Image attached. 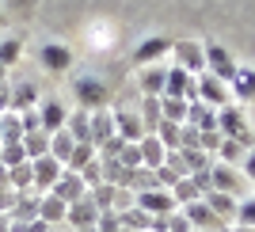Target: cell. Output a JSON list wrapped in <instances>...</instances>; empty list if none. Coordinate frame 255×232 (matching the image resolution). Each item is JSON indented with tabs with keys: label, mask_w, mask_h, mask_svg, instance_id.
Returning a JSON list of instances; mask_svg holds the SVG:
<instances>
[{
	"label": "cell",
	"mask_w": 255,
	"mask_h": 232,
	"mask_svg": "<svg viewBox=\"0 0 255 232\" xmlns=\"http://www.w3.org/2000/svg\"><path fill=\"white\" fill-rule=\"evenodd\" d=\"M191 232H198V229H191Z\"/></svg>",
	"instance_id": "816d5d0a"
},
{
	"label": "cell",
	"mask_w": 255,
	"mask_h": 232,
	"mask_svg": "<svg viewBox=\"0 0 255 232\" xmlns=\"http://www.w3.org/2000/svg\"><path fill=\"white\" fill-rule=\"evenodd\" d=\"M73 148H76V141H73V133H69V129H57V133H50V156H53V160L69 164Z\"/></svg>",
	"instance_id": "cb8c5ba5"
},
{
	"label": "cell",
	"mask_w": 255,
	"mask_h": 232,
	"mask_svg": "<svg viewBox=\"0 0 255 232\" xmlns=\"http://www.w3.org/2000/svg\"><path fill=\"white\" fill-rule=\"evenodd\" d=\"M202 50H206V69H210L213 76H221L225 84H229V80L236 76V65H233V57H229V53H225L217 42H202Z\"/></svg>",
	"instance_id": "4fadbf2b"
},
{
	"label": "cell",
	"mask_w": 255,
	"mask_h": 232,
	"mask_svg": "<svg viewBox=\"0 0 255 232\" xmlns=\"http://www.w3.org/2000/svg\"><path fill=\"white\" fill-rule=\"evenodd\" d=\"M171 198H175V206H191V202L202 198V190H198V183L187 175V179H179L175 187H171Z\"/></svg>",
	"instance_id": "4dcf8cb0"
},
{
	"label": "cell",
	"mask_w": 255,
	"mask_h": 232,
	"mask_svg": "<svg viewBox=\"0 0 255 232\" xmlns=\"http://www.w3.org/2000/svg\"><path fill=\"white\" fill-rule=\"evenodd\" d=\"M210 183L213 190H221V194H233V198H240L244 194V171H236L233 164H213L210 168Z\"/></svg>",
	"instance_id": "5b68a950"
},
{
	"label": "cell",
	"mask_w": 255,
	"mask_h": 232,
	"mask_svg": "<svg viewBox=\"0 0 255 232\" xmlns=\"http://www.w3.org/2000/svg\"><path fill=\"white\" fill-rule=\"evenodd\" d=\"M8 187H15V190H34L31 160H23V164H15V168H8Z\"/></svg>",
	"instance_id": "d6a6232c"
},
{
	"label": "cell",
	"mask_w": 255,
	"mask_h": 232,
	"mask_svg": "<svg viewBox=\"0 0 255 232\" xmlns=\"http://www.w3.org/2000/svg\"><path fill=\"white\" fill-rule=\"evenodd\" d=\"M61 171H65V164H61V160H53L50 152H46V156H38V160H31V175H34V190H38V194H46V190H50L53 183L61 179Z\"/></svg>",
	"instance_id": "52a82bcc"
},
{
	"label": "cell",
	"mask_w": 255,
	"mask_h": 232,
	"mask_svg": "<svg viewBox=\"0 0 255 232\" xmlns=\"http://www.w3.org/2000/svg\"><path fill=\"white\" fill-rule=\"evenodd\" d=\"M202 198H206V206H210V210L217 213L225 225L236 221V206H240V198H233V194H221V190H210V194H202Z\"/></svg>",
	"instance_id": "d6986e66"
},
{
	"label": "cell",
	"mask_w": 255,
	"mask_h": 232,
	"mask_svg": "<svg viewBox=\"0 0 255 232\" xmlns=\"http://www.w3.org/2000/svg\"><path fill=\"white\" fill-rule=\"evenodd\" d=\"M137 148H141V164L149 171H156L164 160H168V148H164V141L156 137V133H145V137L137 141Z\"/></svg>",
	"instance_id": "e0dca14e"
},
{
	"label": "cell",
	"mask_w": 255,
	"mask_h": 232,
	"mask_svg": "<svg viewBox=\"0 0 255 232\" xmlns=\"http://www.w3.org/2000/svg\"><path fill=\"white\" fill-rule=\"evenodd\" d=\"M240 171H244V179L255 183V148H252V152H244V160H240Z\"/></svg>",
	"instance_id": "ee69618b"
},
{
	"label": "cell",
	"mask_w": 255,
	"mask_h": 232,
	"mask_svg": "<svg viewBox=\"0 0 255 232\" xmlns=\"http://www.w3.org/2000/svg\"><path fill=\"white\" fill-rule=\"evenodd\" d=\"M229 232H255L252 225H229Z\"/></svg>",
	"instance_id": "bcb514c9"
},
{
	"label": "cell",
	"mask_w": 255,
	"mask_h": 232,
	"mask_svg": "<svg viewBox=\"0 0 255 232\" xmlns=\"http://www.w3.org/2000/svg\"><path fill=\"white\" fill-rule=\"evenodd\" d=\"M115 137V115H111V111H92V145H103V141H111Z\"/></svg>",
	"instance_id": "ffe728a7"
},
{
	"label": "cell",
	"mask_w": 255,
	"mask_h": 232,
	"mask_svg": "<svg viewBox=\"0 0 255 232\" xmlns=\"http://www.w3.org/2000/svg\"><path fill=\"white\" fill-rule=\"evenodd\" d=\"M217 152H221V164H233V168H236V160H244V145L233 141V137H225Z\"/></svg>",
	"instance_id": "74e56055"
},
{
	"label": "cell",
	"mask_w": 255,
	"mask_h": 232,
	"mask_svg": "<svg viewBox=\"0 0 255 232\" xmlns=\"http://www.w3.org/2000/svg\"><path fill=\"white\" fill-rule=\"evenodd\" d=\"M65 213H69V206H65L57 194H42V206H38V217H42L46 225H53V229H61L65 225Z\"/></svg>",
	"instance_id": "44dd1931"
},
{
	"label": "cell",
	"mask_w": 255,
	"mask_h": 232,
	"mask_svg": "<svg viewBox=\"0 0 255 232\" xmlns=\"http://www.w3.org/2000/svg\"><path fill=\"white\" fill-rule=\"evenodd\" d=\"M171 53H175V65L187 69L191 76H198L206 69V50L202 42H171Z\"/></svg>",
	"instance_id": "ba28073f"
},
{
	"label": "cell",
	"mask_w": 255,
	"mask_h": 232,
	"mask_svg": "<svg viewBox=\"0 0 255 232\" xmlns=\"http://www.w3.org/2000/svg\"><path fill=\"white\" fill-rule=\"evenodd\" d=\"M217 129H221L225 137H233V141H240V145H252V129L244 126V111L236 103H229V107H221L217 111Z\"/></svg>",
	"instance_id": "3957f363"
},
{
	"label": "cell",
	"mask_w": 255,
	"mask_h": 232,
	"mask_svg": "<svg viewBox=\"0 0 255 232\" xmlns=\"http://www.w3.org/2000/svg\"><path fill=\"white\" fill-rule=\"evenodd\" d=\"M46 194H57L65 206H73L76 198H84V194H88V187H84V179H80V171H69V168H65V171H61V179L53 183Z\"/></svg>",
	"instance_id": "8fae6325"
},
{
	"label": "cell",
	"mask_w": 255,
	"mask_h": 232,
	"mask_svg": "<svg viewBox=\"0 0 255 232\" xmlns=\"http://www.w3.org/2000/svg\"><path fill=\"white\" fill-rule=\"evenodd\" d=\"M38 61H42L46 73H69V65H73V50H69L65 42H42Z\"/></svg>",
	"instance_id": "30bf717a"
},
{
	"label": "cell",
	"mask_w": 255,
	"mask_h": 232,
	"mask_svg": "<svg viewBox=\"0 0 255 232\" xmlns=\"http://www.w3.org/2000/svg\"><path fill=\"white\" fill-rule=\"evenodd\" d=\"M38 206H42V194H27V190H19V198H15V206H11V225H27V221H38Z\"/></svg>",
	"instance_id": "2e32d148"
},
{
	"label": "cell",
	"mask_w": 255,
	"mask_h": 232,
	"mask_svg": "<svg viewBox=\"0 0 255 232\" xmlns=\"http://www.w3.org/2000/svg\"><path fill=\"white\" fill-rule=\"evenodd\" d=\"M164 53H171V38L152 34V38H145V42L133 50V65H137V69H145V65H152L156 57H164Z\"/></svg>",
	"instance_id": "9a60e30c"
},
{
	"label": "cell",
	"mask_w": 255,
	"mask_h": 232,
	"mask_svg": "<svg viewBox=\"0 0 255 232\" xmlns=\"http://www.w3.org/2000/svg\"><path fill=\"white\" fill-rule=\"evenodd\" d=\"M80 179H84V187L88 190H92V187H99V183H103V160H92V164H88V168L84 171H80Z\"/></svg>",
	"instance_id": "f35d334b"
},
{
	"label": "cell",
	"mask_w": 255,
	"mask_h": 232,
	"mask_svg": "<svg viewBox=\"0 0 255 232\" xmlns=\"http://www.w3.org/2000/svg\"><path fill=\"white\" fill-rule=\"evenodd\" d=\"M118 217H122V225H126V229H133V232H149L152 229V217L145 210H137V206H129L126 213H118Z\"/></svg>",
	"instance_id": "836d02e7"
},
{
	"label": "cell",
	"mask_w": 255,
	"mask_h": 232,
	"mask_svg": "<svg viewBox=\"0 0 255 232\" xmlns=\"http://www.w3.org/2000/svg\"><path fill=\"white\" fill-rule=\"evenodd\" d=\"M23 152H27V160H38L50 152V133H23Z\"/></svg>",
	"instance_id": "1f68e13d"
},
{
	"label": "cell",
	"mask_w": 255,
	"mask_h": 232,
	"mask_svg": "<svg viewBox=\"0 0 255 232\" xmlns=\"http://www.w3.org/2000/svg\"><path fill=\"white\" fill-rule=\"evenodd\" d=\"M53 225H46L42 217H38V221H27V225H11V232H50Z\"/></svg>",
	"instance_id": "7bdbcfd3"
},
{
	"label": "cell",
	"mask_w": 255,
	"mask_h": 232,
	"mask_svg": "<svg viewBox=\"0 0 255 232\" xmlns=\"http://www.w3.org/2000/svg\"><path fill=\"white\" fill-rule=\"evenodd\" d=\"M137 210H145L149 217H168V213H175V198L164 187H149L137 194Z\"/></svg>",
	"instance_id": "8992f818"
},
{
	"label": "cell",
	"mask_w": 255,
	"mask_h": 232,
	"mask_svg": "<svg viewBox=\"0 0 255 232\" xmlns=\"http://www.w3.org/2000/svg\"><path fill=\"white\" fill-rule=\"evenodd\" d=\"M15 198H19V190H15V187H8V183H0V213H11Z\"/></svg>",
	"instance_id": "60d3db41"
},
{
	"label": "cell",
	"mask_w": 255,
	"mask_h": 232,
	"mask_svg": "<svg viewBox=\"0 0 255 232\" xmlns=\"http://www.w3.org/2000/svg\"><path fill=\"white\" fill-rule=\"evenodd\" d=\"M73 95L84 111H103L107 107V84L96 80V76H76L73 80Z\"/></svg>",
	"instance_id": "6da1fadb"
},
{
	"label": "cell",
	"mask_w": 255,
	"mask_h": 232,
	"mask_svg": "<svg viewBox=\"0 0 255 232\" xmlns=\"http://www.w3.org/2000/svg\"><path fill=\"white\" fill-rule=\"evenodd\" d=\"M236 221H240V225H252V229H255V198H244L240 206H236Z\"/></svg>",
	"instance_id": "ab89813d"
},
{
	"label": "cell",
	"mask_w": 255,
	"mask_h": 232,
	"mask_svg": "<svg viewBox=\"0 0 255 232\" xmlns=\"http://www.w3.org/2000/svg\"><path fill=\"white\" fill-rule=\"evenodd\" d=\"M96 221H99V206L92 202V194L76 198L69 206V213H65V225H73V229H88V225H96Z\"/></svg>",
	"instance_id": "5bb4252c"
},
{
	"label": "cell",
	"mask_w": 255,
	"mask_h": 232,
	"mask_svg": "<svg viewBox=\"0 0 255 232\" xmlns=\"http://www.w3.org/2000/svg\"><path fill=\"white\" fill-rule=\"evenodd\" d=\"M0 232H11V217L8 213H0Z\"/></svg>",
	"instance_id": "f6af8a7d"
},
{
	"label": "cell",
	"mask_w": 255,
	"mask_h": 232,
	"mask_svg": "<svg viewBox=\"0 0 255 232\" xmlns=\"http://www.w3.org/2000/svg\"><path fill=\"white\" fill-rule=\"evenodd\" d=\"M19 122H23V133H38V129H42V122H38V111H23L19 115Z\"/></svg>",
	"instance_id": "b9f144b4"
},
{
	"label": "cell",
	"mask_w": 255,
	"mask_h": 232,
	"mask_svg": "<svg viewBox=\"0 0 255 232\" xmlns=\"http://www.w3.org/2000/svg\"><path fill=\"white\" fill-rule=\"evenodd\" d=\"M23 160H27V152H23V141L0 145V164H4V168H15V164H23Z\"/></svg>",
	"instance_id": "e575fe53"
},
{
	"label": "cell",
	"mask_w": 255,
	"mask_h": 232,
	"mask_svg": "<svg viewBox=\"0 0 255 232\" xmlns=\"http://www.w3.org/2000/svg\"><path fill=\"white\" fill-rule=\"evenodd\" d=\"M19 53H23V42H19V38H4V42H0V65H4V69H8V65H15V61H19Z\"/></svg>",
	"instance_id": "d590c367"
},
{
	"label": "cell",
	"mask_w": 255,
	"mask_h": 232,
	"mask_svg": "<svg viewBox=\"0 0 255 232\" xmlns=\"http://www.w3.org/2000/svg\"><path fill=\"white\" fill-rule=\"evenodd\" d=\"M73 232H99V229H96V225H88V229H73Z\"/></svg>",
	"instance_id": "c3c4849f"
},
{
	"label": "cell",
	"mask_w": 255,
	"mask_h": 232,
	"mask_svg": "<svg viewBox=\"0 0 255 232\" xmlns=\"http://www.w3.org/2000/svg\"><path fill=\"white\" fill-rule=\"evenodd\" d=\"M31 107H38V88H34V84H15V88H11V103H8V111L23 115V111H31Z\"/></svg>",
	"instance_id": "7402d4cb"
},
{
	"label": "cell",
	"mask_w": 255,
	"mask_h": 232,
	"mask_svg": "<svg viewBox=\"0 0 255 232\" xmlns=\"http://www.w3.org/2000/svg\"><path fill=\"white\" fill-rule=\"evenodd\" d=\"M38 122H42V133H57V129H65V122H69V111H65V103H57V99H38Z\"/></svg>",
	"instance_id": "7c38bea8"
},
{
	"label": "cell",
	"mask_w": 255,
	"mask_h": 232,
	"mask_svg": "<svg viewBox=\"0 0 255 232\" xmlns=\"http://www.w3.org/2000/svg\"><path fill=\"white\" fill-rule=\"evenodd\" d=\"M111 115H115V133L126 141V145H137V141L145 137V122H141V115H133V111H122V107H115Z\"/></svg>",
	"instance_id": "9c48e42d"
},
{
	"label": "cell",
	"mask_w": 255,
	"mask_h": 232,
	"mask_svg": "<svg viewBox=\"0 0 255 232\" xmlns=\"http://www.w3.org/2000/svg\"><path fill=\"white\" fill-rule=\"evenodd\" d=\"M0 183H8V168L4 164H0Z\"/></svg>",
	"instance_id": "7dc6e473"
},
{
	"label": "cell",
	"mask_w": 255,
	"mask_h": 232,
	"mask_svg": "<svg viewBox=\"0 0 255 232\" xmlns=\"http://www.w3.org/2000/svg\"><path fill=\"white\" fill-rule=\"evenodd\" d=\"M11 141H23V122L15 111H4L0 115V145H11Z\"/></svg>",
	"instance_id": "4316f807"
},
{
	"label": "cell",
	"mask_w": 255,
	"mask_h": 232,
	"mask_svg": "<svg viewBox=\"0 0 255 232\" xmlns=\"http://www.w3.org/2000/svg\"><path fill=\"white\" fill-rule=\"evenodd\" d=\"M92 160H96V145H92V141H76V148H73V156H69L65 168L69 171H84Z\"/></svg>",
	"instance_id": "f546056e"
},
{
	"label": "cell",
	"mask_w": 255,
	"mask_h": 232,
	"mask_svg": "<svg viewBox=\"0 0 255 232\" xmlns=\"http://www.w3.org/2000/svg\"><path fill=\"white\" fill-rule=\"evenodd\" d=\"M4 73H8V69H4V65H0V84H4Z\"/></svg>",
	"instance_id": "681fc988"
},
{
	"label": "cell",
	"mask_w": 255,
	"mask_h": 232,
	"mask_svg": "<svg viewBox=\"0 0 255 232\" xmlns=\"http://www.w3.org/2000/svg\"><path fill=\"white\" fill-rule=\"evenodd\" d=\"M152 133L164 141V148H168V152H179V148H183V126H179V122H168V118H164Z\"/></svg>",
	"instance_id": "d4e9b609"
},
{
	"label": "cell",
	"mask_w": 255,
	"mask_h": 232,
	"mask_svg": "<svg viewBox=\"0 0 255 232\" xmlns=\"http://www.w3.org/2000/svg\"><path fill=\"white\" fill-rule=\"evenodd\" d=\"M229 84H233L229 92H233L236 99H252L255 95V69H236V76L229 80Z\"/></svg>",
	"instance_id": "f1b7e54d"
},
{
	"label": "cell",
	"mask_w": 255,
	"mask_h": 232,
	"mask_svg": "<svg viewBox=\"0 0 255 232\" xmlns=\"http://www.w3.org/2000/svg\"><path fill=\"white\" fill-rule=\"evenodd\" d=\"M50 232H61V229H50Z\"/></svg>",
	"instance_id": "f907efd6"
},
{
	"label": "cell",
	"mask_w": 255,
	"mask_h": 232,
	"mask_svg": "<svg viewBox=\"0 0 255 232\" xmlns=\"http://www.w3.org/2000/svg\"><path fill=\"white\" fill-rule=\"evenodd\" d=\"M183 217H187V221H191V229H198V232H229V225H225L221 217L206 206V198L191 202V206H183Z\"/></svg>",
	"instance_id": "277c9868"
},
{
	"label": "cell",
	"mask_w": 255,
	"mask_h": 232,
	"mask_svg": "<svg viewBox=\"0 0 255 232\" xmlns=\"http://www.w3.org/2000/svg\"><path fill=\"white\" fill-rule=\"evenodd\" d=\"M141 122H145V133H152V129L164 122V111H160V95H145V99H141Z\"/></svg>",
	"instance_id": "83f0119b"
},
{
	"label": "cell",
	"mask_w": 255,
	"mask_h": 232,
	"mask_svg": "<svg viewBox=\"0 0 255 232\" xmlns=\"http://www.w3.org/2000/svg\"><path fill=\"white\" fill-rule=\"evenodd\" d=\"M160 111H164V118L168 122H187V111H191V103L187 99H179V95H160Z\"/></svg>",
	"instance_id": "484cf974"
},
{
	"label": "cell",
	"mask_w": 255,
	"mask_h": 232,
	"mask_svg": "<svg viewBox=\"0 0 255 232\" xmlns=\"http://www.w3.org/2000/svg\"><path fill=\"white\" fill-rule=\"evenodd\" d=\"M137 88H141V95H164V88H168V69L145 65L137 73Z\"/></svg>",
	"instance_id": "ac0fdd59"
},
{
	"label": "cell",
	"mask_w": 255,
	"mask_h": 232,
	"mask_svg": "<svg viewBox=\"0 0 255 232\" xmlns=\"http://www.w3.org/2000/svg\"><path fill=\"white\" fill-rule=\"evenodd\" d=\"M115 164H122L126 171L145 168V164H141V148H137V145H122V152H118V160H115Z\"/></svg>",
	"instance_id": "8d00e7d4"
},
{
	"label": "cell",
	"mask_w": 255,
	"mask_h": 232,
	"mask_svg": "<svg viewBox=\"0 0 255 232\" xmlns=\"http://www.w3.org/2000/svg\"><path fill=\"white\" fill-rule=\"evenodd\" d=\"M65 129L73 133V141H92V111H73L69 115V122H65Z\"/></svg>",
	"instance_id": "603a6c76"
},
{
	"label": "cell",
	"mask_w": 255,
	"mask_h": 232,
	"mask_svg": "<svg viewBox=\"0 0 255 232\" xmlns=\"http://www.w3.org/2000/svg\"><path fill=\"white\" fill-rule=\"evenodd\" d=\"M198 103H206V107H229L233 103V92H229V84H225L221 76H213V73H198Z\"/></svg>",
	"instance_id": "7a4b0ae2"
}]
</instances>
